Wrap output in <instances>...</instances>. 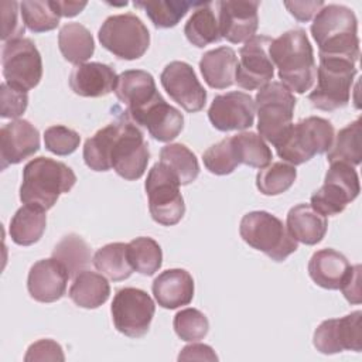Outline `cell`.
<instances>
[{
	"label": "cell",
	"mask_w": 362,
	"mask_h": 362,
	"mask_svg": "<svg viewBox=\"0 0 362 362\" xmlns=\"http://www.w3.org/2000/svg\"><path fill=\"white\" fill-rule=\"evenodd\" d=\"M52 4L57 10V13L59 14V17H74L76 14H79L85 7H86V1H54Z\"/></svg>",
	"instance_id": "f907efd6"
},
{
	"label": "cell",
	"mask_w": 362,
	"mask_h": 362,
	"mask_svg": "<svg viewBox=\"0 0 362 362\" xmlns=\"http://www.w3.org/2000/svg\"><path fill=\"white\" fill-rule=\"evenodd\" d=\"M115 93L126 106V119H132L161 96L156 88L153 75L143 69H129L122 72L117 76Z\"/></svg>",
	"instance_id": "d6986e66"
},
{
	"label": "cell",
	"mask_w": 362,
	"mask_h": 362,
	"mask_svg": "<svg viewBox=\"0 0 362 362\" xmlns=\"http://www.w3.org/2000/svg\"><path fill=\"white\" fill-rule=\"evenodd\" d=\"M358 69L354 62L344 58L320 57L317 85L308 100L320 110L332 112L345 107L351 98V88Z\"/></svg>",
	"instance_id": "52a82bcc"
},
{
	"label": "cell",
	"mask_w": 362,
	"mask_h": 362,
	"mask_svg": "<svg viewBox=\"0 0 362 362\" xmlns=\"http://www.w3.org/2000/svg\"><path fill=\"white\" fill-rule=\"evenodd\" d=\"M297 170L294 165L276 161L263 167L256 175V187L263 195H279L286 192L296 181Z\"/></svg>",
	"instance_id": "f35d334b"
},
{
	"label": "cell",
	"mask_w": 362,
	"mask_h": 362,
	"mask_svg": "<svg viewBox=\"0 0 362 362\" xmlns=\"http://www.w3.org/2000/svg\"><path fill=\"white\" fill-rule=\"evenodd\" d=\"M62 346L52 339H40L31 344L24 356L25 362L30 361H64Z\"/></svg>",
	"instance_id": "bcb514c9"
},
{
	"label": "cell",
	"mask_w": 362,
	"mask_h": 362,
	"mask_svg": "<svg viewBox=\"0 0 362 362\" xmlns=\"http://www.w3.org/2000/svg\"><path fill=\"white\" fill-rule=\"evenodd\" d=\"M202 161L206 170L215 175H226L233 173L239 165V160L236 157L232 139L225 137L208 147V150L202 154Z\"/></svg>",
	"instance_id": "60d3db41"
},
{
	"label": "cell",
	"mask_w": 362,
	"mask_h": 362,
	"mask_svg": "<svg viewBox=\"0 0 362 362\" xmlns=\"http://www.w3.org/2000/svg\"><path fill=\"white\" fill-rule=\"evenodd\" d=\"M28 105L27 90L16 88L6 81L0 85V116L16 119L21 116Z\"/></svg>",
	"instance_id": "ee69618b"
},
{
	"label": "cell",
	"mask_w": 362,
	"mask_h": 362,
	"mask_svg": "<svg viewBox=\"0 0 362 362\" xmlns=\"http://www.w3.org/2000/svg\"><path fill=\"white\" fill-rule=\"evenodd\" d=\"M92 262L98 272L113 281L129 279L133 273V267L127 257V243L113 242L99 247L95 252Z\"/></svg>",
	"instance_id": "d6a6232c"
},
{
	"label": "cell",
	"mask_w": 362,
	"mask_h": 362,
	"mask_svg": "<svg viewBox=\"0 0 362 362\" xmlns=\"http://www.w3.org/2000/svg\"><path fill=\"white\" fill-rule=\"evenodd\" d=\"M1 20H3V30H1V40L10 41L16 38H21L24 34V25L18 18L20 3L17 1H1Z\"/></svg>",
	"instance_id": "f6af8a7d"
},
{
	"label": "cell",
	"mask_w": 362,
	"mask_h": 362,
	"mask_svg": "<svg viewBox=\"0 0 362 362\" xmlns=\"http://www.w3.org/2000/svg\"><path fill=\"white\" fill-rule=\"evenodd\" d=\"M361 191L356 170L345 163H331L322 187L311 195V206L324 216L341 214Z\"/></svg>",
	"instance_id": "8fae6325"
},
{
	"label": "cell",
	"mask_w": 362,
	"mask_h": 362,
	"mask_svg": "<svg viewBox=\"0 0 362 362\" xmlns=\"http://www.w3.org/2000/svg\"><path fill=\"white\" fill-rule=\"evenodd\" d=\"M349 269L348 259L331 247L317 250L308 262L311 280L327 290H339Z\"/></svg>",
	"instance_id": "d4e9b609"
},
{
	"label": "cell",
	"mask_w": 362,
	"mask_h": 362,
	"mask_svg": "<svg viewBox=\"0 0 362 362\" xmlns=\"http://www.w3.org/2000/svg\"><path fill=\"white\" fill-rule=\"evenodd\" d=\"M68 296L78 307L98 308L107 301L110 286L105 276L96 272L82 270L74 277Z\"/></svg>",
	"instance_id": "f1b7e54d"
},
{
	"label": "cell",
	"mask_w": 362,
	"mask_h": 362,
	"mask_svg": "<svg viewBox=\"0 0 362 362\" xmlns=\"http://www.w3.org/2000/svg\"><path fill=\"white\" fill-rule=\"evenodd\" d=\"M334 126L320 116H308L291 124L274 146L277 156L291 165H300L315 154L329 150L334 140Z\"/></svg>",
	"instance_id": "5b68a950"
},
{
	"label": "cell",
	"mask_w": 362,
	"mask_h": 362,
	"mask_svg": "<svg viewBox=\"0 0 362 362\" xmlns=\"http://www.w3.org/2000/svg\"><path fill=\"white\" fill-rule=\"evenodd\" d=\"M82 154L90 170L109 171L113 168L127 181L139 180L146 173L150 160L143 132L126 117L102 127L86 139Z\"/></svg>",
	"instance_id": "6da1fadb"
},
{
	"label": "cell",
	"mask_w": 362,
	"mask_h": 362,
	"mask_svg": "<svg viewBox=\"0 0 362 362\" xmlns=\"http://www.w3.org/2000/svg\"><path fill=\"white\" fill-rule=\"evenodd\" d=\"M296 102L293 92L277 81H270L257 90L255 99L257 130L259 134L273 146L280 141L293 124Z\"/></svg>",
	"instance_id": "ba28073f"
},
{
	"label": "cell",
	"mask_w": 362,
	"mask_h": 362,
	"mask_svg": "<svg viewBox=\"0 0 362 362\" xmlns=\"http://www.w3.org/2000/svg\"><path fill=\"white\" fill-rule=\"evenodd\" d=\"M58 47L62 57L75 65L85 64L95 52L90 31L79 23H66L58 33Z\"/></svg>",
	"instance_id": "f546056e"
},
{
	"label": "cell",
	"mask_w": 362,
	"mask_h": 362,
	"mask_svg": "<svg viewBox=\"0 0 362 362\" xmlns=\"http://www.w3.org/2000/svg\"><path fill=\"white\" fill-rule=\"evenodd\" d=\"M98 38L105 49L127 61L143 57L150 45V33L146 24L133 13L107 17L99 28Z\"/></svg>",
	"instance_id": "9c48e42d"
},
{
	"label": "cell",
	"mask_w": 362,
	"mask_h": 362,
	"mask_svg": "<svg viewBox=\"0 0 362 362\" xmlns=\"http://www.w3.org/2000/svg\"><path fill=\"white\" fill-rule=\"evenodd\" d=\"M284 6L296 20L305 23V21H310L313 18V16L317 14L325 6V3L321 0H318V1H284Z\"/></svg>",
	"instance_id": "c3c4849f"
},
{
	"label": "cell",
	"mask_w": 362,
	"mask_h": 362,
	"mask_svg": "<svg viewBox=\"0 0 362 362\" xmlns=\"http://www.w3.org/2000/svg\"><path fill=\"white\" fill-rule=\"evenodd\" d=\"M160 163L175 174L181 185H188L197 180L199 164L197 156L181 143H170L160 150Z\"/></svg>",
	"instance_id": "836d02e7"
},
{
	"label": "cell",
	"mask_w": 362,
	"mask_h": 362,
	"mask_svg": "<svg viewBox=\"0 0 362 362\" xmlns=\"http://www.w3.org/2000/svg\"><path fill=\"white\" fill-rule=\"evenodd\" d=\"M339 288L348 303H351V304L361 303V264L351 266V269Z\"/></svg>",
	"instance_id": "7dc6e473"
},
{
	"label": "cell",
	"mask_w": 362,
	"mask_h": 362,
	"mask_svg": "<svg viewBox=\"0 0 362 362\" xmlns=\"http://www.w3.org/2000/svg\"><path fill=\"white\" fill-rule=\"evenodd\" d=\"M3 76L7 83L30 90L42 78V59L30 38H16L4 42L1 49Z\"/></svg>",
	"instance_id": "4fadbf2b"
},
{
	"label": "cell",
	"mask_w": 362,
	"mask_h": 362,
	"mask_svg": "<svg viewBox=\"0 0 362 362\" xmlns=\"http://www.w3.org/2000/svg\"><path fill=\"white\" fill-rule=\"evenodd\" d=\"M173 327L178 338L187 342H195L206 337L209 331V321L199 310L184 308L174 315Z\"/></svg>",
	"instance_id": "b9f144b4"
},
{
	"label": "cell",
	"mask_w": 362,
	"mask_h": 362,
	"mask_svg": "<svg viewBox=\"0 0 362 362\" xmlns=\"http://www.w3.org/2000/svg\"><path fill=\"white\" fill-rule=\"evenodd\" d=\"M230 139L239 164L253 168H263L272 161V150L260 134L255 132H242Z\"/></svg>",
	"instance_id": "e575fe53"
},
{
	"label": "cell",
	"mask_w": 362,
	"mask_h": 362,
	"mask_svg": "<svg viewBox=\"0 0 362 362\" xmlns=\"http://www.w3.org/2000/svg\"><path fill=\"white\" fill-rule=\"evenodd\" d=\"M40 150V132L25 119H16L0 129L1 170L18 164Z\"/></svg>",
	"instance_id": "ac0fdd59"
},
{
	"label": "cell",
	"mask_w": 362,
	"mask_h": 362,
	"mask_svg": "<svg viewBox=\"0 0 362 362\" xmlns=\"http://www.w3.org/2000/svg\"><path fill=\"white\" fill-rule=\"evenodd\" d=\"M23 23L33 33H45L58 27L59 14L52 0H27L20 3Z\"/></svg>",
	"instance_id": "ab89813d"
},
{
	"label": "cell",
	"mask_w": 362,
	"mask_h": 362,
	"mask_svg": "<svg viewBox=\"0 0 362 362\" xmlns=\"http://www.w3.org/2000/svg\"><path fill=\"white\" fill-rule=\"evenodd\" d=\"M180 185L175 174L160 161L148 170L144 188L148 198L150 215L157 223L173 226L182 219L185 204L180 192Z\"/></svg>",
	"instance_id": "30bf717a"
},
{
	"label": "cell",
	"mask_w": 362,
	"mask_h": 362,
	"mask_svg": "<svg viewBox=\"0 0 362 362\" xmlns=\"http://www.w3.org/2000/svg\"><path fill=\"white\" fill-rule=\"evenodd\" d=\"M239 233L249 246L274 262L286 260L298 249L283 221L266 211H252L243 215Z\"/></svg>",
	"instance_id": "8992f818"
},
{
	"label": "cell",
	"mask_w": 362,
	"mask_h": 362,
	"mask_svg": "<svg viewBox=\"0 0 362 362\" xmlns=\"http://www.w3.org/2000/svg\"><path fill=\"white\" fill-rule=\"evenodd\" d=\"M238 66L236 52L230 47H218L206 51L199 59L204 81L212 89H226L235 82Z\"/></svg>",
	"instance_id": "83f0119b"
},
{
	"label": "cell",
	"mask_w": 362,
	"mask_h": 362,
	"mask_svg": "<svg viewBox=\"0 0 362 362\" xmlns=\"http://www.w3.org/2000/svg\"><path fill=\"white\" fill-rule=\"evenodd\" d=\"M45 211L37 206L24 205L13 215L8 226L11 240L20 246H30L38 242L45 230Z\"/></svg>",
	"instance_id": "4dcf8cb0"
},
{
	"label": "cell",
	"mask_w": 362,
	"mask_h": 362,
	"mask_svg": "<svg viewBox=\"0 0 362 362\" xmlns=\"http://www.w3.org/2000/svg\"><path fill=\"white\" fill-rule=\"evenodd\" d=\"M69 273L57 259H41L35 262L27 277L30 296L40 303H54L59 300L68 284Z\"/></svg>",
	"instance_id": "44dd1931"
},
{
	"label": "cell",
	"mask_w": 362,
	"mask_h": 362,
	"mask_svg": "<svg viewBox=\"0 0 362 362\" xmlns=\"http://www.w3.org/2000/svg\"><path fill=\"white\" fill-rule=\"evenodd\" d=\"M311 34L320 57L344 58L356 62L359 58L358 20L355 13L342 4H325L314 17Z\"/></svg>",
	"instance_id": "3957f363"
},
{
	"label": "cell",
	"mask_w": 362,
	"mask_h": 362,
	"mask_svg": "<svg viewBox=\"0 0 362 362\" xmlns=\"http://www.w3.org/2000/svg\"><path fill=\"white\" fill-rule=\"evenodd\" d=\"M151 290L160 307L174 310L192 301L194 279L185 269H168L154 279Z\"/></svg>",
	"instance_id": "cb8c5ba5"
},
{
	"label": "cell",
	"mask_w": 362,
	"mask_h": 362,
	"mask_svg": "<svg viewBox=\"0 0 362 362\" xmlns=\"http://www.w3.org/2000/svg\"><path fill=\"white\" fill-rule=\"evenodd\" d=\"M362 311L356 310L341 318L324 320L314 331L313 344L325 355L345 349L359 352L362 349Z\"/></svg>",
	"instance_id": "9a60e30c"
},
{
	"label": "cell",
	"mask_w": 362,
	"mask_h": 362,
	"mask_svg": "<svg viewBox=\"0 0 362 362\" xmlns=\"http://www.w3.org/2000/svg\"><path fill=\"white\" fill-rule=\"evenodd\" d=\"M286 226L296 242L313 246L324 239L328 222L310 204H298L288 211Z\"/></svg>",
	"instance_id": "4316f807"
},
{
	"label": "cell",
	"mask_w": 362,
	"mask_h": 362,
	"mask_svg": "<svg viewBox=\"0 0 362 362\" xmlns=\"http://www.w3.org/2000/svg\"><path fill=\"white\" fill-rule=\"evenodd\" d=\"M127 257L133 270L144 276H153L163 264L160 245L148 236L134 238L127 243Z\"/></svg>",
	"instance_id": "d590c367"
},
{
	"label": "cell",
	"mask_w": 362,
	"mask_h": 362,
	"mask_svg": "<svg viewBox=\"0 0 362 362\" xmlns=\"http://www.w3.org/2000/svg\"><path fill=\"white\" fill-rule=\"evenodd\" d=\"M256 105L249 93L232 90L214 98L208 119L219 132L245 130L253 126Z\"/></svg>",
	"instance_id": "e0dca14e"
},
{
	"label": "cell",
	"mask_w": 362,
	"mask_h": 362,
	"mask_svg": "<svg viewBox=\"0 0 362 362\" xmlns=\"http://www.w3.org/2000/svg\"><path fill=\"white\" fill-rule=\"evenodd\" d=\"M272 38L253 35L239 49V62L235 72V82L246 90L260 89L274 76V65L269 55Z\"/></svg>",
	"instance_id": "5bb4252c"
},
{
	"label": "cell",
	"mask_w": 362,
	"mask_h": 362,
	"mask_svg": "<svg viewBox=\"0 0 362 362\" xmlns=\"http://www.w3.org/2000/svg\"><path fill=\"white\" fill-rule=\"evenodd\" d=\"M178 361H218V356L209 345L189 344L181 349Z\"/></svg>",
	"instance_id": "681fc988"
},
{
	"label": "cell",
	"mask_w": 362,
	"mask_h": 362,
	"mask_svg": "<svg viewBox=\"0 0 362 362\" xmlns=\"http://www.w3.org/2000/svg\"><path fill=\"white\" fill-rule=\"evenodd\" d=\"M117 75L115 69L102 62H85L76 65L69 75V86L74 93L83 98H100L115 90Z\"/></svg>",
	"instance_id": "603a6c76"
},
{
	"label": "cell",
	"mask_w": 362,
	"mask_h": 362,
	"mask_svg": "<svg viewBox=\"0 0 362 362\" xmlns=\"http://www.w3.org/2000/svg\"><path fill=\"white\" fill-rule=\"evenodd\" d=\"M362 124L358 117L352 123L341 129L334 136L332 144L327 151V160L331 163H345L352 167L359 165L362 160V141H361Z\"/></svg>",
	"instance_id": "1f68e13d"
},
{
	"label": "cell",
	"mask_w": 362,
	"mask_h": 362,
	"mask_svg": "<svg viewBox=\"0 0 362 362\" xmlns=\"http://www.w3.org/2000/svg\"><path fill=\"white\" fill-rule=\"evenodd\" d=\"M79 143H81L79 133L62 124L49 126L44 132L45 148L57 156L72 154L79 147Z\"/></svg>",
	"instance_id": "7bdbcfd3"
},
{
	"label": "cell",
	"mask_w": 362,
	"mask_h": 362,
	"mask_svg": "<svg viewBox=\"0 0 362 362\" xmlns=\"http://www.w3.org/2000/svg\"><path fill=\"white\" fill-rule=\"evenodd\" d=\"M52 257L65 266L69 277H75L90 263V249L79 235L69 233L57 243Z\"/></svg>",
	"instance_id": "8d00e7d4"
},
{
	"label": "cell",
	"mask_w": 362,
	"mask_h": 362,
	"mask_svg": "<svg viewBox=\"0 0 362 362\" xmlns=\"http://www.w3.org/2000/svg\"><path fill=\"white\" fill-rule=\"evenodd\" d=\"M184 34L187 40L198 48L218 42L222 38L218 1H198L185 23Z\"/></svg>",
	"instance_id": "484cf974"
},
{
	"label": "cell",
	"mask_w": 362,
	"mask_h": 362,
	"mask_svg": "<svg viewBox=\"0 0 362 362\" xmlns=\"http://www.w3.org/2000/svg\"><path fill=\"white\" fill-rule=\"evenodd\" d=\"M154 311L151 297L136 287L117 290L110 305L115 328L129 338H141L148 332Z\"/></svg>",
	"instance_id": "7c38bea8"
},
{
	"label": "cell",
	"mask_w": 362,
	"mask_h": 362,
	"mask_svg": "<svg viewBox=\"0 0 362 362\" xmlns=\"http://www.w3.org/2000/svg\"><path fill=\"white\" fill-rule=\"evenodd\" d=\"M259 1H218L222 38L232 44L246 42L259 27Z\"/></svg>",
	"instance_id": "ffe728a7"
},
{
	"label": "cell",
	"mask_w": 362,
	"mask_h": 362,
	"mask_svg": "<svg viewBox=\"0 0 362 362\" xmlns=\"http://www.w3.org/2000/svg\"><path fill=\"white\" fill-rule=\"evenodd\" d=\"M76 182L71 167L48 157L30 160L23 170L20 201L40 209H51L61 194L69 192Z\"/></svg>",
	"instance_id": "277c9868"
},
{
	"label": "cell",
	"mask_w": 362,
	"mask_h": 362,
	"mask_svg": "<svg viewBox=\"0 0 362 362\" xmlns=\"http://www.w3.org/2000/svg\"><path fill=\"white\" fill-rule=\"evenodd\" d=\"M273 65L281 83L291 92L304 93L317 78V65L311 42L304 30H288L274 38L269 47Z\"/></svg>",
	"instance_id": "7a4b0ae2"
},
{
	"label": "cell",
	"mask_w": 362,
	"mask_h": 362,
	"mask_svg": "<svg viewBox=\"0 0 362 362\" xmlns=\"http://www.w3.org/2000/svg\"><path fill=\"white\" fill-rule=\"evenodd\" d=\"M198 3L185 0L167 1H134L133 6L143 8L156 28L175 27L189 8L197 7Z\"/></svg>",
	"instance_id": "74e56055"
},
{
	"label": "cell",
	"mask_w": 362,
	"mask_h": 362,
	"mask_svg": "<svg viewBox=\"0 0 362 362\" xmlns=\"http://www.w3.org/2000/svg\"><path fill=\"white\" fill-rule=\"evenodd\" d=\"M130 120L137 126L146 127L153 139L164 143L174 140L184 127L182 113L177 107L168 105L163 96Z\"/></svg>",
	"instance_id": "7402d4cb"
},
{
	"label": "cell",
	"mask_w": 362,
	"mask_h": 362,
	"mask_svg": "<svg viewBox=\"0 0 362 362\" xmlns=\"http://www.w3.org/2000/svg\"><path fill=\"white\" fill-rule=\"evenodd\" d=\"M161 85L170 98L184 110L195 113L204 109L206 90L198 81L192 66L184 61H173L160 75Z\"/></svg>",
	"instance_id": "2e32d148"
}]
</instances>
